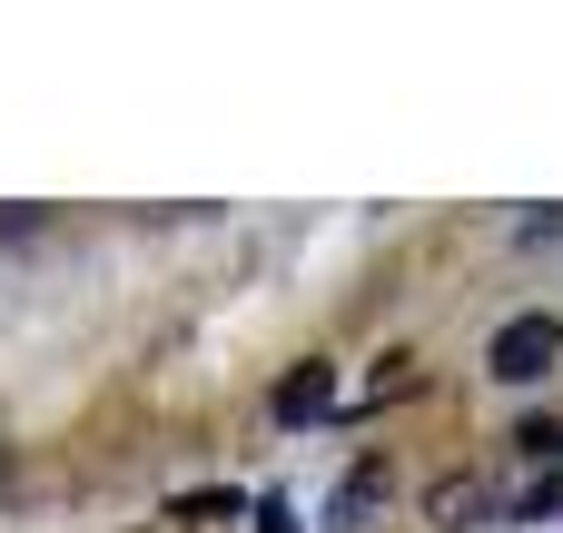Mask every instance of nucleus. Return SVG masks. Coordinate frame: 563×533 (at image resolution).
Returning <instances> with one entry per match:
<instances>
[{
  "label": "nucleus",
  "instance_id": "obj_5",
  "mask_svg": "<svg viewBox=\"0 0 563 533\" xmlns=\"http://www.w3.org/2000/svg\"><path fill=\"white\" fill-rule=\"evenodd\" d=\"M515 445H525V455L544 465V455H554V445H563V425H554V415H525V425H515Z\"/></svg>",
  "mask_w": 563,
  "mask_h": 533
},
{
  "label": "nucleus",
  "instance_id": "obj_2",
  "mask_svg": "<svg viewBox=\"0 0 563 533\" xmlns=\"http://www.w3.org/2000/svg\"><path fill=\"white\" fill-rule=\"evenodd\" d=\"M327 406H336V376H327V366L307 356V366H297V376L277 386V425H317Z\"/></svg>",
  "mask_w": 563,
  "mask_h": 533
},
{
  "label": "nucleus",
  "instance_id": "obj_1",
  "mask_svg": "<svg viewBox=\"0 0 563 533\" xmlns=\"http://www.w3.org/2000/svg\"><path fill=\"white\" fill-rule=\"evenodd\" d=\"M554 356H563V326H554V317H505V326H495V346H485V376L534 386Z\"/></svg>",
  "mask_w": 563,
  "mask_h": 533
},
{
  "label": "nucleus",
  "instance_id": "obj_6",
  "mask_svg": "<svg viewBox=\"0 0 563 533\" xmlns=\"http://www.w3.org/2000/svg\"><path fill=\"white\" fill-rule=\"evenodd\" d=\"M544 514H563V475H544V485L525 495V524H544Z\"/></svg>",
  "mask_w": 563,
  "mask_h": 533
},
{
  "label": "nucleus",
  "instance_id": "obj_4",
  "mask_svg": "<svg viewBox=\"0 0 563 533\" xmlns=\"http://www.w3.org/2000/svg\"><path fill=\"white\" fill-rule=\"evenodd\" d=\"M426 514H435V524H475V514H485V485H475V475H445V485L426 495Z\"/></svg>",
  "mask_w": 563,
  "mask_h": 533
},
{
  "label": "nucleus",
  "instance_id": "obj_3",
  "mask_svg": "<svg viewBox=\"0 0 563 533\" xmlns=\"http://www.w3.org/2000/svg\"><path fill=\"white\" fill-rule=\"evenodd\" d=\"M386 495H396V475H386V465H356V475L336 485V504H327V524H336V533H356L366 514H376V504H386Z\"/></svg>",
  "mask_w": 563,
  "mask_h": 533
}]
</instances>
